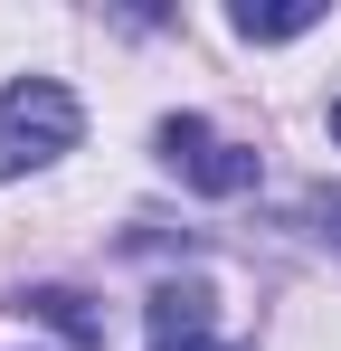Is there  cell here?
Returning <instances> with one entry per match:
<instances>
[{
    "label": "cell",
    "mask_w": 341,
    "mask_h": 351,
    "mask_svg": "<svg viewBox=\"0 0 341 351\" xmlns=\"http://www.w3.org/2000/svg\"><path fill=\"white\" fill-rule=\"evenodd\" d=\"M76 95L57 86V76H19L10 95H0V180L38 171V162H57V152H76Z\"/></svg>",
    "instance_id": "1"
},
{
    "label": "cell",
    "mask_w": 341,
    "mask_h": 351,
    "mask_svg": "<svg viewBox=\"0 0 341 351\" xmlns=\"http://www.w3.org/2000/svg\"><path fill=\"white\" fill-rule=\"evenodd\" d=\"M162 162L190 180V190H209V199L256 190V152H247V143H227L218 123H199V114H170V123H162Z\"/></svg>",
    "instance_id": "2"
},
{
    "label": "cell",
    "mask_w": 341,
    "mask_h": 351,
    "mask_svg": "<svg viewBox=\"0 0 341 351\" xmlns=\"http://www.w3.org/2000/svg\"><path fill=\"white\" fill-rule=\"evenodd\" d=\"M209 304H218L209 285H162L152 313H142V323H152V351H237V342L209 332Z\"/></svg>",
    "instance_id": "3"
},
{
    "label": "cell",
    "mask_w": 341,
    "mask_h": 351,
    "mask_svg": "<svg viewBox=\"0 0 341 351\" xmlns=\"http://www.w3.org/2000/svg\"><path fill=\"white\" fill-rule=\"evenodd\" d=\"M19 313H38V323H48V332H66L76 351H105V313H95L76 285H29V294H19Z\"/></svg>",
    "instance_id": "4"
},
{
    "label": "cell",
    "mask_w": 341,
    "mask_h": 351,
    "mask_svg": "<svg viewBox=\"0 0 341 351\" xmlns=\"http://www.w3.org/2000/svg\"><path fill=\"white\" fill-rule=\"evenodd\" d=\"M313 19H323L313 0H284V10H256V0H247V10H237V38H256V48H266V38H303Z\"/></svg>",
    "instance_id": "5"
},
{
    "label": "cell",
    "mask_w": 341,
    "mask_h": 351,
    "mask_svg": "<svg viewBox=\"0 0 341 351\" xmlns=\"http://www.w3.org/2000/svg\"><path fill=\"white\" fill-rule=\"evenodd\" d=\"M332 143H341V105H332Z\"/></svg>",
    "instance_id": "6"
}]
</instances>
